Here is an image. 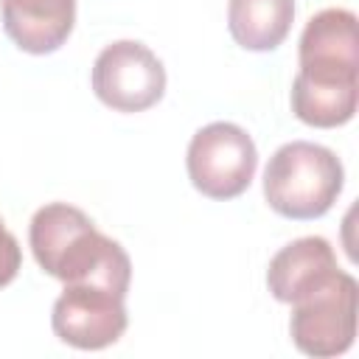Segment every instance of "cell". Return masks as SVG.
<instances>
[{"label":"cell","instance_id":"obj_11","mask_svg":"<svg viewBox=\"0 0 359 359\" xmlns=\"http://www.w3.org/2000/svg\"><path fill=\"white\" fill-rule=\"evenodd\" d=\"M359 84H317L303 76L292 81V112L317 129H334L356 115Z\"/></svg>","mask_w":359,"mask_h":359},{"label":"cell","instance_id":"obj_8","mask_svg":"<svg viewBox=\"0 0 359 359\" xmlns=\"http://www.w3.org/2000/svg\"><path fill=\"white\" fill-rule=\"evenodd\" d=\"M339 269L337 252L323 236H303L280 247L266 266V286L278 303H294L320 289Z\"/></svg>","mask_w":359,"mask_h":359},{"label":"cell","instance_id":"obj_9","mask_svg":"<svg viewBox=\"0 0 359 359\" xmlns=\"http://www.w3.org/2000/svg\"><path fill=\"white\" fill-rule=\"evenodd\" d=\"M76 22V0H3V31L25 53L59 50Z\"/></svg>","mask_w":359,"mask_h":359},{"label":"cell","instance_id":"obj_2","mask_svg":"<svg viewBox=\"0 0 359 359\" xmlns=\"http://www.w3.org/2000/svg\"><path fill=\"white\" fill-rule=\"evenodd\" d=\"M345 185L342 160L320 143L292 140L275 149L264 168L266 205L294 222L325 216L339 199Z\"/></svg>","mask_w":359,"mask_h":359},{"label":"cell","instance_id":"obj_5","mask_svg":"<svg viewBox=\"0 0 359 359\" xmlns=\"http://www.w3.org/2000/svg\"><path fill=\"white\" fill-rule=\"evenodd\" d=\"M93 93L115 112H143L165 93V67L137 39L109 42L93 62Z\"/></svg>","mask_w":359,"mask_h":359},{"label":"cell","instance_id":"obj_6","mask_svg":"<svg viewBox=\"0 0 359 359\" xmlns=\"http://www.w3.org/2000/svg\"><path fill=\"white\" fill-rule=\"evenodd\" d=\"M53 334L79 351H101L115 345L126 325V294L98 283H65L50 311Z\"/></svg>","mask_w":359,"mask_h":359},{"label":"cell","instance_id":"obj_4","mask_svg":"<svg viewBox=\"0 0 359 359\" xmlns=\"http://www.w3.org/2000/svg\"><path fill=\"white\" fill-rule=\"evenodd\" d=\"M185 168L191 185L208 199L241 196L258 168V149L247 129L230 121H213L194 132Z\"/></svg>","mask_w":359,"mask_h":359},{"label":"cell","instance_id":"obj_7","mask_svg":"<svg viewBox=\"0 0 359 359\" xmlns=\"http://www.w3.org/2000/svg\"><path fill=\"white\" fill-rule=\"evenodd\" d=\"M297 76L317 84H359L356 14L348 8L317 11L297 45Z\"/></svg>","mask_w":359,"mask_h":359},{"label":"cell","instance_id":"obj_1","mask_svg":"<svg viewBox=\"0 0 359 359\" xmlns=\"http://www.w3.org/2000/svg\"><path fill=\"white\" fill-rule=\"evenodd\" d=\"M28 244L39 269L62 283H98L121 294L129 292L132 261L126 250L76 205H42L31 216Z\"/></svg>","mask_w":359,"mask_h":359},{"label":"cell","instance_id":"obj_12","mask_svg":"<svg viewBox=\"0 0 359 359\" xmlns=\"http://www.w3.org/2000/svg\"><path fill=\"white\" fill-rule=\"evenodd\" d=\"M22 266V250H20V241L14 238V233L6 227V222L0 219V289L8 286L17 272Z\"/></svg>","mask_w":359,"mask_h":359},{"label":"cell","instance_id":"obj_10","mask_svg":"<svg viewBox=\"0 0 359 359\" xmlns=\"http://www.w3.org/2000/svg\"><path fill=\"white\" fill-rule=\"evenodd\" d=\"M294 0H230L227 28L236 45L252 53L275 50L292 31Z\"/></svg>","mask_w":359,"mask_h":359},{"label":"cell","instance_id":"obj_3","mask_svg":"<svg viewBox=\"0 0 359 359\" xmlns=\"http://www.w3.org/2000/svg\"><path fill=\"white\" fill-rule=\"evenodd\" d=\"M359 283L351 272L337 269L320 289L292 303L289 334L300 353L328 359L351 351L356 339Z\"/></svg>","mask_w":359,"mask_h":359}]
</instances>
